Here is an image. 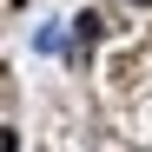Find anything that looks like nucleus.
I'll list each match as a JSON object with an SVG mask.
<instances>
[{
	"label": "nucleus",
	"mask_w": 152,
	"mask_h": 152,
	"mask_svg": "<svg viewBox=\"0 0 152 152\" xmlns=\"http://www.w3.org/2000/svg\"><path fill=\"white\" fill-rule=\"evenodd\" d=\"M99 33H106L99 13H80V20H73V66H86V53L99 46Z\"/></svg>",
	"instance_id": "nucleus-1"
},
{
	"label": "nucleus",
	"mask_w": 152,
	"mask_h": 152,
	"mask_svg": "<svg viewBox=\"0 0 152 152\" xmlns=\"http://www.w3.org/2000/svg\"><path fill=\"white\" fill-rule=\"evenodd\" d=\"M33 46H40V53H66V60H73V46H66V33H60V27H40V33H33Z\"/></svg>",
	"instance_id": "nucleus-2"
},
{
	"label": "nucleus",
	"mask_w": 152,
	"mask_h": 152,
	"mask_svg": "<svg viewBox=\"0 0 152 152\" xmlns=\"http://www.w3.org/2000/svg\"><path fill=\"white\" fill-rule=\"evenodd\" d=\"M132 7H152V0H132Z\"/></svg>",
	"instance_id": "nucleus-3"
},
{
	"label": "nucleus",
	"mask_w": 152,
	"mask_h": 152,
	"mask_svg": "<svg viewBox=\"0 0 152 152\" xmlns=\"http://www.w3.org/2000/svg\"><path fill=\"white\" fill-rule=\"evenodd\" d=\"M13 7H27V0H13Z\"/></svg>",
	"instance_id": "nucleus-4"
}]
</instances>
